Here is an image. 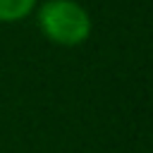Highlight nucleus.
Returning a JSON list of instances; mask_svg holds the SVG:
<instances>
[{
    "label": "nucleus",
    "instance_id": "nucleus-1",
    "mask_svg": "<svg viewBox=\"0 0 153 153\" xmlns=\"http://www.w3.org/2000/svg\"><path fill=\"white\" fill-rule=\"evenodd\" d=\"M36 24L50 43L65 48L81 45L91 33L88 12L74 0H45L38 7Z\"/></svg>",
    "mask_w": 153,
    "mask_h": 153
},
{
    "label": "nucleus",
    "instance_id": "nucleus-2",
    "mask_svg": "<svg viewBox=\"0 0 153 153\" xmlns=\"http://www.w3.org/2000/svg\"><path fill=\"white\" fill-rule=\"evenodd\" d=\"M36 2L38 0H0V22L12 24L29 17L36 10Z\"/></svg>",
    "mask_w": 153,
    "mask_h": 153
}]
</instances>
